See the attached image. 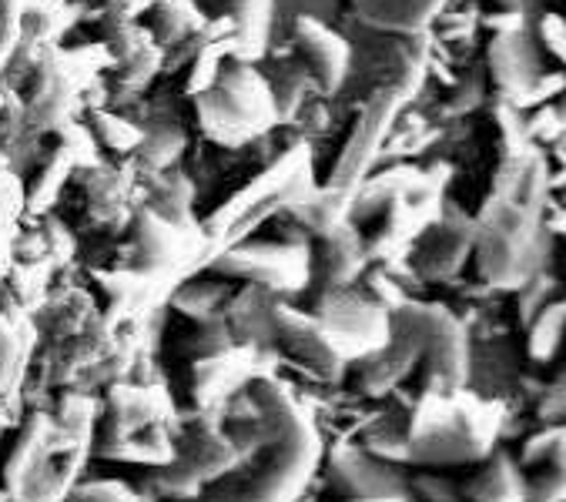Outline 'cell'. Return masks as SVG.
I'll return each mask as SVG.
<instances>
[{
  "label": "cell",
  "mask_w": 566,
  "mask_h": 502,
  "mask_svg": "<svg viewBox=\"0 0 566 502\" xmlns=\"http://www.w3.org/2000/svg\"><path fill=\"white\" fill-rule=\"evenodd\" d=\"M71 502H132L125 489L118 485H87L81 489Z\"/></svg>",
  "instance_id": "cell-6"
},
{
  "label": "cell",
  "mask_w": 566,
  "mask_h": 502,
  "mask_svg": "<svg viewBox=\"0 0 566 502\" xmlns=\"http://www.w3.org/2000/svg\"><path fill=\"white\" fill-rule=\"evenodd\" d=\"M335 485H343L353 495H366V499H382L396 492V482L389 479V472L376 462H369L366 456H338L335 459Z\"/></svg>",
  "instance_id": "cell-3"
},
{
  "label": "cell",
  "mask_w": 566,
  "mask_h": 502,
  "mask_svg": "<svg viewBox=\"0 0 566 502\" xmlns=\"http://www.w3.org/2000/svg\"><path fill=\"white\" fill-rule=\"evenodd\" d=\"M559 332H563V312H559V308L543 312V318H539L536 328H533V355H536V358L553 355V348H556V342H559Z\"/></svg>",
  "instance_id": "cell-5"
},
{
  "label": "cell",
  "mask_w": 566,
  "mask_h": 502,
  "mask_svg": "<svg viewBox=\"0 0 566 502\" xmlns=\"http://www.w3.org/2000/svg\"><path fill=\"white\" fill-rule=\"evenodd\" d=\"M470 495L480 499V502H513V499H516V475H513L510 462L500 459L496 466H490V469L470 485Z\"/></svg>",
  "instance_id": "cell-4"
},
{
  "label": "cell",
  "mask_w": 566,
  "mask_h": 502,
  "mask_svg": "<svg viewBox=\"0 0 566 502\" xmlns=\"http://www.w3.org/2000/svg\"><path fill=\"white\" fill-rule=\"evenodd\" d=\"M312 459L315 439L308 426L298 419L272 442V456L255 472H245V479L221 485L218 492L198 502H282L298 489V482L312 469Z\"/></svg>",
  "instance_id": "cell-1"
},
{
  "label": "cell",
  "mask_w": 566,
  "mask_h": 502,
  "mask_svg": "<svg viewBox=\"0 0 566 502\" xmlns=\"http://www.w3.org/2000/svg\"><path fill=\"white\" fill-rule=\"evenodd\" d=\"M275 332L282 335L285 348H289L302 365H308V372H315V375H335L338 352H335V345L328 342V335L318 332V325L298 318L295 312H275Z\"/></svg>",
  "instance_id": "cell-2"
}]
</instances>
